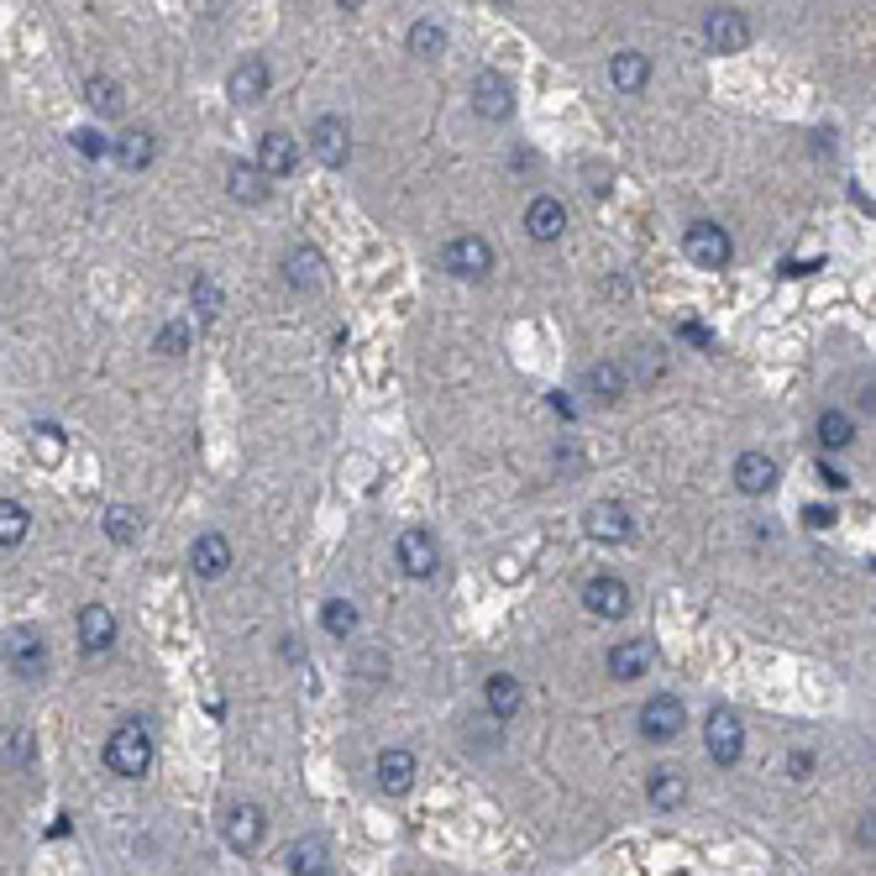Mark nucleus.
Listing matches in <instances>:
<instances>
[{"instance_id": "obj_47", "label": "nucleus", "mask_w": 876, "mask_h": 876, "mask_svg": "<svg viewBox=\"0 0 876 876\" xmlns=\"http://www.w3.org/2000/svg\"><path fill=\"white\" fill-rule=\"evenodd\" d=\"M310 876H331V866H326V872H310Z\"/></svg>"}, {"instance_id": "obj_26", "label": "nucleus", "mask_w": 876, "mask_h": 876, "mask_svg": "<svg viewBox=\"0 0 876 876\" xmlns=\"http://www.w3.org/2000/svg\"><path fill=\"white\" fill-rule=\"evenodd\" d=\"M609 79H614V90L640 95L646 85H651V59H646V53H614V63H609Z\"/></svg>"}, {"instance_id": "obj_15", "label": "nucleus", "mask_w": 876, "mask_h": 876, "mask_svg": "<svg viewBox=\"0 0 876 876\" xmlns=\"http://www.w3.org/2000/svg\"><path fill=\"white\" fill-rule=\"evenodd\" d=\"M284 278H289V289L315 295V289H326V258L315 247H289L284 252Z\"/></svg>"}, {"instance_id": "obj_41", "label": "nucleus", "mask_w": 876, "mask_h": 876, "mask_svg": "<svg viewBox=\"0 0 876 876\" xmlns=\"http://www.w3.org/2000/svg\"><path fill=\"white\" fill-rule=\"evenodd\" d=\"M74 148L85 152V158H105V152H111V142H105L100 132H74Z\"/></svg>"}, {"instance_id": "obj_21", "label": "nucleus", "mask_w": 876, "mask_h": 876, "mask_svg": "<svg viewBox=\"0 0 876 876\" xmlns=\"http://www.w3.org/2000/svg\"><path fill=\"white\" fill-rule=\"evenodd\" d=\"M378 787L389 792V798H404L410 787H415V755L404 751V746H389V751L378 755Z\"/></svg>"}, {"instance_id": "obj_7", "label": "nucleus", "mask_w": 876, "mask_h": 876, "mask_svg": "<svg viewBox=\"0 0 876 876\" xmlns=\"http://www.w3.org/2000/svg\"><path fill=\"white\" fill-rule=\"evenodd\" d=\"M473 111L484 122H510L514 116V85L499 74V68H478L473 74Z\"/></svg>"}, {"instance_id": "obj_16", "label": "nucleus", "mask_w": 876, "mask_h": 876, "mask_svg": "<svg viewBox=\"0 0 876 876\" xmlns=\"http://www.w3.org/2000/svg\"><path fill=\"white\" fill-rule=\"evenodd\" d=\"M189 567H195V577H205V583L226 577L231 573V541L221 530H205L200 541L189 546Z\"/></svg>"}, {"instance_id": "obj_13", "label": "nucleus", "mask_w": 876, "mask_h": 876, "mask_svg": "<svg viewBox=\"0 0 876 876\" xmlns=\"http://www.w3.org/2000/svg\"><path fill=\"white\" fill-rule=\"evenodd\" d=\"M5 662H11L16 677L37 683V677L48 672V646H42V635L37 630H11L5 635Z\"/></svg>"}, {"instance_id": "obj_29", "label": "nucleus", "mask_w": 876, "mask_h": 876, "mask_svg": "<svg viewBox=\"0 0 876 876\" xmlns=\"http://www.w3.org/2000/svg\"><path fill=\"white\" fill-rule=\"evenodd\" d=\"M583 384H588V393H599L604 404H620L625 399V389H630V378H625V367L620 363H599L583 373Z\"/></svg>"}, {"instance_id": "obj_11", "label": "nucleus", "mask_w": 876, "mask_h": 876, "mask_svg": "<svg viewBox=\"0 0 876 876\" xmlns=\"http://www.w3.org/2000/svg\"><path fill=\"white\" fill-rule=\"evenodd\" d=\"M304 148L315 152L326 168H341V163H347V152H352V132H347L341 116H315L310 137H304Z\"/></svg>"}, {"instance_id": "obj_5", "label": "nucleus", "mask_w": 876, "mask_h": 876, "mask_svg": "<svg viewBox=\"0 0 876 876\" xmlns=\"http://www.w3.org/2000/svg\"><path fill=\"white\" fill-rule=\"evenodd\" d=\"M441 268L452 273V278H488L493 273V247L478 231H462V237H452V242L441 247Z\"/></svg>"}, {"instance_id": "obj_28", "label": "nucleus", "mask_w": 876, "mask_h": 876, "mask_svg": "<svg viewBox=\"0 0 876 876\" xmlns=\"http://www.w3.org/2000/svg\"><path fill=\"white\" fill-rule=\"evenodd\" d=\"M814 436H818V447L824 452H850V441H855V421H850L846 410H824L814 425Z\"/></svg>"}, {"instance_id": "obj_22", "label": "nucleus", "mask_w": 876, "mask_h": 876, "mask_svg": "<svg viewBox=\"0 0 876 876\" xmlns=\"http://www.w3.org/2000/svg\"><path fill=\"white\" fill-rule=\"evenodd\" d=\"M646 798H651V809L672 814V809L688 803V777H683L677 766H656V772L646 777Z\"/></svg>"}, {"instance_id": "obj_9", "label": "nucleus", "mask_w": 876, "mask_h": 876, "mask_svg": "<svg viewBox=\"0 0 876 876\" xmlns=\"http://www.w3.org/2000/svg\"><path fill=\"white\" fill-rule=\"evenodd\" d=\"M583 525H588V536L604 546H620L635 536V514L620 504V499H599V504H588V514H583Z\"/></svg>"}, {"instance_id": "obj_34", "label": "nucleus", "mask_w": 876, "mask_h": 876, "mask_svg": "<svg viewBox=\"0 0 876 876\" xmlns=\"http://www.w3.org/2000/svg\"><path fill=\"white\" fill-rule=\"evenodd\" d=\"M410 53L425 59V63L441 59V53H447V32L436 27V22H415V27H410Z\"/></svg>"}, {"instance_id": "obj_46", "label": "nucleus", "mask_w": 876, "mask_h": 876, "mask_svg": "<svg viewBox=\"0 0 876 876\" xmlns=\"http://www.w3.org/2000/svg\"><path fill=\"white\" fill-rule=\"evenodd\" d=\"M336 5H347V11H358V5H363V0H336Z\"/></svg>"}, {"instance_id": "obj_35", "label": "nucleus", "mask_w": 876, "mask_h": 876, "mask_svg": "<svg viewBox=\"0 0 876 876\" xmlns=\"http://www.w3.org/2000/svg\"><path fill=\"white\" fill-rule=\"evenodd\" d=\"M321 625H326V635L347 640V635L358 630V604L352 599H331V604L321 609Z\"/></svg>"}, {"instance_id": "obj_40", "label": "nucleus", "mask_w": 876, "mask_h": 876, "mask_svg": "<svg viewBox=\"0 0 876 876\" xmlns=\"http://www.w3.org/2000/svg\"><path fill=\"white\" fill-rule=\"evenodd\" d=\"M787 772H792V783H809L814 777V751H803V746L787 751Z\"/></svg>"}, {"instance_id": "obj_25", "label": "nucleus", "mask_w": 876, "mask_h": 876, "mask_svg": "<svg viewBox=\"0 0 876 876\" xmlns=\"http://www.w3.org/2000/svg\"><path fill=\"white\" fill-rule=\"evenodd\" d=\"M152 158H158V137H152L148 126H132V132L116 137V163H122V168L137 174V168H148Z\"/></svg>"}, {"instance_id": "obj_43", "label": "nucleus", "mask_w": 876, "mask_h": 876, "mask_svg": "<svg viewBox=\"0 0 876 876\" xmlns=\"http://www.w3.org/2000/svg\"><path fill=\"white\" fill-rule=\"evenodd\" d=\"M803 520H809L814 530H829V525H835V510H829V504H814V510H803Z\"/></svg>"}, {"instance_id": "obj_45", "label": "nucleus", "mask_w": 876, "mask_h": 876, "mask_svg": "<svg viewBox=\"0 0 876 876\" xmlns=\"http://www.w3.org/2000/svg\"><path fill=\"white\" fill-rule=\"evenodd\" d=\"M683 336H688L693 347H709V331H703V326H683Z\"/></svg>"}, {"instance_id": "obj_12", "label": "nucleus", "mask_w": 876, "mask_h": 876, "mask_svg": "<svg viewBox=\"0 0 876 876\" xmlns=\"http://www.w3.org/2000/svg\"><path fill=\"white\" fill-rule=\"evenodd\" d=\"M583 609L599 614V620H625V614H630V588L609 573L588 577V583H583Z\"/></svg>"}, {"instance_id": "obj_4", "label": "nucleus", "mask_w": 876, "mask_h": 876, "mask_svg": "<svg viewBox=\"0 0 876 876\" xmlns=\"http://www.w3.org/2000/svg\"><path fill=\"white\" fill-rule=\"evenodd\" d=\"M751 16L740 11V5H714L709 16H703V42L714 48V53H746L751 48Z\"/></svg>"}, {"instance_id": "obj_18", "label": "nucleus", "mask_w": 876, "mask_h": 876, "mask_svg": "<svg viewBox=\"0 0 876 876\" xmlns=\"http://www.w3.org/2000/svg\"><path fill=\"white\" fill-rule=\"evenodd\" d=\"M111 646H116V614L105 604H85L79 609V651L100 656V651H111Z\"/></svg>"}, {"instance_id": "obj_17", "label": "nucleus", "mask_w": 876, "mask_h": 876, "mask_svg": "<svg viewBox=\"0 0 876 876\" xmlns=\"http://www.w3.org/2000/svg\"><path fill=\"white\" fill-rule=\"evenodd\" d=\"M273 74L263 59H242L237 68H231V79H226V95H231V105H258L263 95H268Z\"/></svg>"}, {"instance_id": "obj_36", "label": "nucleus", "mask_w": 876, "mask_h": 876, "mask_svg": "<svg viewBox=\"0 0 876 876\" xmlns=\"http://www.w3.org/2000/svg\"><path fill=\"white\" fill-rule=\"evenodd\" d=\"M289 866H295V876L326 872V840H300V846L289 850Z\"/></svg>"}, {"instance_id": "obj_44", "label": "nucleus", "mask_w": 876, "mask_h": 876, "mask_svg": "<svg viewBox=\"0 0 876 876\" xmlns=\"http://www.w3.org/2000/svg\"><path fill=\"white\" fill-rule=\"evenodd\" d=\"M855 840H861V846H872V850H876V814H866V818H861V829H855Z\"/></svg>"}, {"instance_id": "obj_42", "label": "nucleus", "mask_w": 876, "mask_h": 876, "mask_svg": "<svg viewBox=\"0 0 876 876\" xmlns=\"http://www.w3.org/2000/svg\"><path fill=\"white\" fill-rule=\"evenodd\" d=\"M818 478H824V488H829V493H846V488H850V478H846V473H835L829 462H818Z\"/></svg>"}, {"instance_id": "obj_20", "label": "nucleus", "mask_w": 876, "mask_h": 876, "mask_svg": "<svg viewBox=\"0 0 876 876\" xmlns=\"http://www.w3.org/2000/svg\"><path fill=\"white\" fill-rule=\"evenodd\" d=\"M525 231H530L536 242H556V237L567 231V205H562L556 195H536L530 211H525Z\"/></svg>"}, {"instance_id": "obj_6", "label": "nucleus", "mask_w": 876, "mask_h": 876, "mask_svg": "<svg viewBox=\"0 0 876 876\" xmlns=\"http://www.w3.org/2000/svg\"><path fill=\"white\" fill-rule=\"evenodd\" d=\"M683 252H688V263H698V268L719 273L729 263V231L725 226H714V221H693L688 231H683Z\"/></svg>"}, {"instance_id": "obj_31", "label": "nucleus", "mask_w": 876, "mask_h": 876, "mask_svg": "<svg viewBox=\"0 0 876 876\" xmlns=\"http://www.w3.org/2000/svg\"><path fill=\"white\" fill-rule=\"evenodd\" d=\"M189 304H195V315L211 326L215 315H221V304H226V295H221V284H215L211 273H195V284H189Z\"/></svg>"}, {"instance_id": "obj_38", "label": "nucleus", "mask_w": 876, "mask_h": 876, "mask_svg": "<svg viewBox=\"0 0 876 876\" xmlns=\"http://www.w3.org/2000/svg\"><path fill=\"white\" fill-rule=\"evenodd\" d=\"M32 436H37V456H42V462H59L63 456V430L59 425H37Z\"/></svg>"}, {"instance_id": "obj_8", "label": "nucleus", "mask_w": 876, "mask_h": 876, "mask_svg": "<svg viewBox=\"0 0 876 876\" xmlns=\"http://www.w3.org/2000/svg\"><path fill=\"white\" fill-rule=\"evenodd\" d=\"M393 556H399L404 577H430V573H436V562H441V551H436V536H430L425 525H410V530H399V541H393Z\"/></svg>"}, {"instance_id": "obj_33", "label": "nucleus", "mask_w": 876, "mask_h": 876, "mask_svg": "<svg viewBox=\"0 0 876 876\" xmlns=\"http://www.w3.org/2000/svg\"><path fill=\"white\" fill-rule=\"evenodd\" d=\"M105 536L116 546H137V536H142V514L132 510V504H111V510H105Z\"/></svg>"}, {"instance_id": "obj_1", "label": "nucleus", "mask_w": 876, "mask_h": 876, "mask_svg": "<svg viewBox=\"0 0 876 876\" xmlns=\"http://www.w3.org/2000/svg\"><path fill=\"white\" fill-rule=\"evenodd\" d=\"M105 766L116 772V777H126V783H142L152 772V735L148 725H122L111 740H105Z\"/></svg>"}, {"instance_id": "obj_23", "label": "nucleus", "mask_w": 876, "mask_h": 876, "mask_svg": "<svg viewBox=\"0 0 876 876\" xmlns=\"http://www.w3.org/2000/svg\"><path fill=\"white\" fill-rule=\"evenodd\" d=\"M226 189H231L237 205H263V200H268V174H263V163H231V168H226Z\"/></svg>"}, {"instance_id": "obj_39", "label": "nucleus", "mask_w": 876, "mask_h": 876, "mask_svg": "<svg viewBox=\"0 0 876 876\" xmlns=\"http://www.w3.org/2000/svg\"><path fill=\"white\" fill-rule=\"evenodd\" d=\"M5 761H16V766H27L32 761V735L27 729H11V735H5Z\"/></svg>"}, {"instance_id": "obj_24", "label": "nucleus", "mask_w": 876, "mask_h": 876, "mask_svg": "<svg viewBox=\"0 0 876 876\" xmlns=\"http://www.w3.org/2000/svg\"><path fill=\"white\" fill-rule=\"evenodd\" d=\"M646 666H651V646H646V640H620V646L609 651V677H614V683H640Z\"/></svg>"}, {"instance_id": "obj_2", "label": "nucleus", "mask_w": 876, "mask_h": 876, "mask_svg": "<svg viewBox=\"0 0 876 876\" xmlns=\"http://www.w3.org/2000/svg\"><path fill=\"white\" fill-rule=\"evenodd\" d=\"M683 725H688V703L677 693H651L640 703V735L651 746H672L683 735Z\"/></svg>"}, {"instance_id": "obj_37", "label": "nucleus", "mask_w": 876, "mask_h": 876, "mask_svg": "<svg viewBox=\"0 0 876 876\" xmlns=\"http://www.w3.org/2000/svg\"><path fill=\"white\" fill-rule=\"evenodd\" d=\"M184 352H189V326L184 321H168L158 331V358H184Z\"/></svg>"}, {"instance_id": "obj_27", "label": "nucleus", "mask_w": 876, "mask_h": 876, "mask_svg": "<svg viewBox=\"0 0 876 876\" xmlns=\"http://www.w3.org/2000/svg\"><path fill=\"white\" fill-rule=\"evenodd\" d=\"M484 698H488V714H493V719H514L520 703H525V693H520V683H514L510 672H493L484 683Z\"/></svg>"}, {"instance_id": "obj_32", "label": "nucleus", "mask_w": 876, "mask_h": 876, "mask_svg": "<svg viewBox=\"0 0 876 876\" xmlns=\"http://www.w3.org/2000/svg\"><path fill=\"white\" fill-rule=\"evenodd\" d=\"M27 530H32V514H27V504H16V499H5V504H0V546H5V551H16V546L27 541Z\"/></svg>"}, {"instance_id": "obj_19", "label": "nucleus", "mask_w": 876, "mask_h": 876, "mask_svg": "<svg viewBox=\"0 0 876 876\" xmlns=\"http://www.w3.org/2000/svg\"><path fill=\"white\" fill-rule=\"evenodd\" d=\"M258 163H263V174H268V179H284V174H295V168H300V142H295L289 132H263V142H258Z\"/></svg>"}, {"instance_id": "obj_10", "label": "nucleus", "mask_w": 876, "mask_h": 876, "mask_svg": "<svg viewBox=\"0 0 876 876\" xmlns=\"http://www.w3.org/2000/svg\"><path fill=\"white\" fill-rule=\"evenodd\" d=\"M221 835H226V846L231 850H258L263 846V835H268V814H263L258 803H231L226 818H221Z\"/></svg>"}, {"instance_id": "obj_14", "label": "nucleus", "mask_w": 876, "mask_h": 876, "mask_svg": "<svg viewBox=\"0 0 876 876\" xmlns=\"http://www.w3.org/2000/svg\"><path fill=\"white\" fill-rule=\"evenodd\" d=\"M735 488H740L746 499H766V493L777 488V462L766 452H740L735 456Z\"/></svg>"}, {"instance_id": "obj_30", "label": "nucleus", "mask_w": 876, "mask_h": 876, "mask_svg": "<svg viewBox=\"0 0 876 876\" xmlns=\"http://www.w3.org/2000/svg\"><path fill=\"white\" fill-rule=\"evenodd\" d=\"M85 100H90L95 116H122V105H126L122 85H116L111 74H90V79H85Z\"/></svg>"}, {"instance_id": "obj_3", "label": "nucleus", "mask_w": 876, "mask_h": 876, "mask_svg": "<svg viewBox=\"0 0 876 876\" xmlns=\"http://www.w3.org/2000/svg\"><path fill=\"white\" fill-rule=\"evenodd\" d=\"M703 746H709V761L714 766H735L746 755V725L735 709H709L703 719Z\"/></svg>"}]
</instances>
